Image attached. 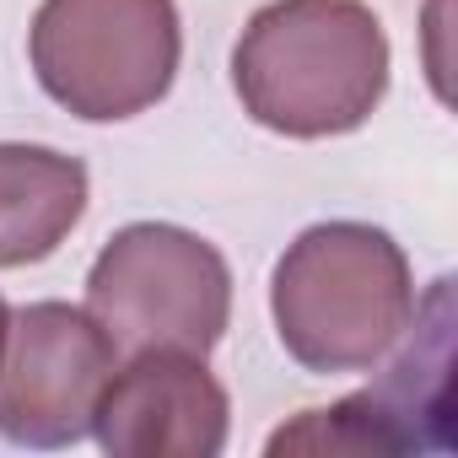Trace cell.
Returning <instances> with one entry per match:
<instances>
[{
  "mask_svg": "<svg viewBox=\"0 0 458 458\" xmlns=\"http://www.w3.org/2000/svg\"><path fill=\"white\" fill-rule=\"evenodd\" d=\"M233 87L276 135H351L388 92V33L361 0H270L233 49Z\"/></svg>",
  "mask_w": 458,
  "mask_h": 458,
  "instance_id": "cell-1",
  "label": "cell"
},
{
  "mask_svg": "<svg viewBox=\"0 0 458 458\" xmlns=\"http://www.w3.org/2000/svg\"><path fill=\"white\" fill-rule=\"evenodd\" d=\"M276 335L308 372H367L415 324L404 249L367 221H318L281 254L270 281Z\"/></svg>",
  "mask_w": 458,
  "mask_h": 458,
  "instance_id": "cell-2",
  "label": "cell"
},
{
  "mask_svg": "<svg viewBox=\"0 0 458 458\" xmlns=\"http://www.w3.org/2000/svg\"><path fill=\"white\" fill-rule=\"evenodd\" d=\"M28 55L38 87L87 124H119L167 98L183 28L173 0H44Z\"/></svg>",
  "mask_w": 458,
  "mask_h": 458,
  "instance_id": "cell-3",
  "label": "cell"
},
{
  "mask_svg": "<svg viewBox=\"0 0 458 458\" xmlns=\"http://www.w3.org/2000/svg\"><path fill=\"white\" fill-rule=\"evenodd\" d=\"M87 313L119 351H194L205 356L233 318V270L199 233L135 221L108 238L87 276Z\"/></svg>",
  "mask_w": 458,
  "mask_h": 458,
  "instance_id": "cell-4",
  "label": "cell"
},
{
  "mask_svg": "<svg viewBox=\"0 0 458 458\" xmlns=\"http://www.w3.org/2000/svg\"><path fill=\"white\" fill-rule=\"evenodd\" d=\"M119 345L71 302H33L12 318L0 361V437L17 447H71L92 431Z\"/></svg>",
  "mask_w": 458,
  "mask_h": 458,
  "instance_id": "cell-5",
  "label": "cell"
},
{
  "mask_svg": "<svg viewBox=\"0 0 458 458\" xmlns=\"http://www.w3.org/2000/svg\"><path fill=\"white\" fill-rule=\"evenodd\" d=\"M233 404L205 356L194 351H135L92 410V431L114 458H216L226 447Z\"/></svg>",
  "mask_w": 458,
  "mask_h": 458,
  "instance_id": "cell-6",
  "label": "cell"
},
{
  "mask_svg": "<svg viewBox=\"0 0 458 458\" xmlns=\"http://www.w3.org/2000/svg\"><path fill=\"white\" fill-rule=\"evenodd\" d=\"M447 447V318L431 335V351L410 345L377 388H361L329 410H302L292 426L270 437V458L281 453H410Z\"/></svg>",
  "mask_w": 458,
  "mask_h": 458,
  "instance_id": "cell-7",
  "label": "cell"
},
{
  "mask_svg": "<svg viewBox=\"0 0 458 458\" xmlns=\"http://www.w3.org/2000/svg\"><path fill=\"white\" fill-rule=\"evenodd\" d=\"M87 216V167L55 146L0 140V270L49 259Z\"/></svg>",
  "mask_w": 458,
  "mask_h": 458,
  "instance_id": "cell-8",
  "label": "cell"
},
{
  "mask_svg": "<svg viewBox=\"0 0 458 458\" xmlns=\"http://www.w3.org/2000/svg\"><path fill=\"white\" fill-rule=\"evenodd\" d=\"M6 335H12V308H6V297H0V361H6Z\"/></svg>",
  "mask_w": 458,
  "mask_h": 458,
  "instance_id": "cell-9",
  "label": "cell"
}]
</instances>
